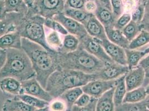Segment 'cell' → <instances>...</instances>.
<instances>
[{
	"mask_svg": "<svg viewBox=\"0 0 149 111\" xmlns=\"http://www.w3.org/2000/svg\"><path fill=\"white\" fill-rule=\"evenodd\" d=\"M21 43L22 49L30 60L36 78L45 89L51 74L59 67L57 52L48 51L25 38L22 37Z\"/></svg>",
	"mask_w": 149,
	"mask_h": 111,
	"instance_id": "6da1fadb",
	"label": "cell"
},
{
	"mask_svg": "<svg viewBox=\"0 0 149 111\" xmlns=\"http://www.w3.org/2000/svg\"><path fill=\"white\" fill-rule=\"evenodd\" d=\"M93 80H95L93 74H86L58 67L49 77L45 89L53 99H57L66 91L77 87L84 86Z\"/></svg>",
	"mask_w": 149,
	"mask_h": 111,
	"instance_id": "7a4b0ae2",
	"label": "cell"
},
{
	"mask_svg": "<svg viewBox=\"0 0 149 111\" xmlns=\"http://www.w3.org/2000/svg\"><path fill=\"white\" fill-rule=\"evenodd\" d=\"M6 61L0 71V79L13 77L22 82L36 77L30 60L22 49L6 50Z\"/></svg>",
	"mask_w": 149,
	"mask_h": 111,
	"instance_id": "3957f363",
	"label": "cell"
},
{
	"mask_svg": "<svg viewBox=\"0 0 149 111\" xmlns=\"http://www.w3.org/2000/svg\"><path fill=\"white\" fill-rule=\"evenodd\" d=\"M58 66L65 69L80 71L86 74H95L105 66V62L88 53L79 46L72 52H57Z\"/></svg>",
	"mask_w": 149,
	"mask_h": 111,
	"instance_id": "277c9868",
	"label": "cell"
},
{
	"mask_svg": "<svg viewBox=\"0 0 149 111\" xmlns=\"http://www.w3.org/2000/svg\"><path fill=\"white\" fill-rule=\"evenodd\" d=\"M45 19L38 14L28 12L17 27L21 36L42 46L50 51H55L49 47L46 40Z\"/></svg>",
	"mask_w": 149,
	"mask_h": 111,
	"instance_id": "5b68a950",
	"label": "cell"
},
{
	"mask_svg": "<svg viewBox=\"0 0 149 111\" xmlns=\"http://www.w3.org/2000/svg\"><path fill=\"white\" fill-rule=\"evenodd\" d=\"M64 0H37L33 7L29 12L38 14L45 19H52L55 16L63 12Z\"/></svg>",
	"mask_w": 149,
	"mask_h": 111,
	"instance_id": "8992f818",
	"label": "cell"
},
{
	"mask_svg": "<svg viewBox=\"0 0 149 111\" xmlns=\"http://www.w3.org/2000/svg\"><path fill=\"white\" fill-rule=\"evenodd\" d=\"M79 46L86 51L88 53L93 56L100 61L105 63H112L110 57L107 55L100 43V40L93 38L87 35L80 40Z\"/></svg>",
	"mask_w": 149,
	"mask_h": 111,
	"instance_id": "52a82bcc",
	"label": "cell"
},
{
	"mask_svg": "<svg viewBox=\"0 0 149 111\" xmlns=\"http://www.w3.org/2000/svg\"><path fill=\"white\" fill-rule=\"evenodd\" d=\"M129 70L127 66H123L115 62L106 63L103 68L93 75L95 80H115L126 74Z\"/></svg>",
	"mask_w": 149,
	"mask_h": 111,
	"instance_id": "ba28073f",
	"label": "cell"
},
{
	"mask_svg": "<svg viewBox=\"0 0 149 111\" xmlns=\"http://www.w3.org/2000/svg\"><path fill=\"white\" fill-rule=\"evenodd\" d=\"M21 82L22 93L34 96L50 103L54 99L41 84L36 77H33Z\"/></svg>",
	"mask_w": 149,
	"mask_h": 111,
	"instance_id": "9c48e42d",
	"label": "cell"
},
{
	"mask_svg": "<svg viewBox=\"0 0 149 111\" xmlns=\"http://www.w3.org/2000/svg\"><path fill=\"white\" fill-rule=\"evenodd\" d=\"M116 80H91L82 87V89L84 93H86L91 97L98 99L107 91L115 87Z\"/></svg>",
	"mask_w": 149,
	"mask_h": 111,
	"instance_id": "30bf717a",
	"label": "cell"
},
{
	"mask_svg": "<svg viewBox=\"0 0 149 111\" xmlns=\"http://www.w3.org/2000/svg\"><path fill=\"white\" fill-rule=\"evenodd\" d=\"M52 19L60 22L69 34L77 37L79 40L88 35L84 25L73 19L67 17L63 13L57 15Z\"/></svg>",
	"mask_w": 149,
	"mask_h": 111,
	"instance_id": "8fae6325",
	"label": "cell"
},
{
	"mask_svg": "<svg viewBox=\"0 0 149 111\" xmlns=\"http://www.w3.org/2000/svg\"><path fill=\"white\" fill-rule=\"evenodd\" d=\"M100 43L113 62L123 66H127L124 49L112 43L107 38L100 40Z\"/></svg>",
	"mask_w": 149,
	"mask_h": 111,
	"instance_id": "7c38bea8",
	"label": "cell"
},
{
	"mask_svg": "<svg viewBox=\"0 0 149 111\" xmlns=\"http://www.w3.org/2000/svg\"><path fill=\"white\" fill-rule=\"evenodd\" d=\"M25 16L18 13H7L5 17L0 20V37L17 31L19 24Z\"/></svg>",
	"mask_w": 149,
	"mask_h": 111,
	"instance_id": "4fadbf2b",
	"label": "cell"
},
{
	"mask_svg": "<svg viewBox=\"0 0 149 111\" xmlns=\"http://www.w3.org/2000/svg\"><path fill=\"white\" fill-rule=\"evenodd\" d=\"M145 79V74L142 67L137 66L136 67L129 71L125 74V81L127 91L141 87Z\"/></svg>",
	"mask_w": 149,
	"mask_h": 111,
	"instance_id": "5bb4252c",
	"label": "cell"
},
{
	"mask_svg": "<svg viewBox=\"0 0 149 111\" xmlns=\"http://www.w3.org/2000/svg\"><path fill=\"white\" fill-rule=\"evenodd\" d=\"M90 36L98 38L100 40L107 39L105 30L104 26L101 24L94 14H93L84 25Z\"/></svg>",
	"mask_w": 149,
	"mask_h": 111,
	"instance_id": "9a60e30c",
	"label": "cell"
},
{
	"mask_svg": "<svg viewBox=\"0 0 149 111\" xmlns=\"http://www.w3.org/2000/svg\"><path fill=\"white\" fill-rule=\"evenodd\" d=\"M96 3L97 8L94 13L96 17L104 26L105 29L113 28L116 19L112 11L102 6L97 1Z\"/></svg>",
	"mask_w": 149,
	"mask_h": 111,
	"instance_id": "2e32d148",
	"label": "cell"
},
{
	"mask_svg": "<svg viewBox=\"0 0 149 111\" xmlns=\"http://www.w3.org/2000/svg\"><path fill=\"white\" fill-rule=\"evenodd\" d=\"M0 90L5 94L13 97L18 96L22 93L21 82L13 77L0 79Z\"/></svg>",
	"mask_w": 149,
	"mask_h": 111,
	"instance_id": "e0dca14e",
	"label": "cell"
},
{
	"mask_svg": "<svg viewBox=\"0 0 149 111\" xmlns=\"http://www.w3.org/2000/svg\"><path fill=\"white\" fill-rule=\"evenodd\" d=\"M22 37L18 31L7 33L0 37V49H22Z\"/></svg>",
	"mask_w": 149,
	"mask_h": 111,
	"instance_id": "ac0fdd59",
	"label": "cell"
},
{
	"mask_svg": "<svg viewBox=\"0 0 149 111\" xmlns=\"http://www.w3.org/2000/svg\"><path fill=\"white\" fill-rule=\"evenodd\" d=\"M35 109L15 96L6 99L2 106V111H34Z\"/></svg>",
	"mask_w": 149,
	"mask_h": 111,
	"instance_id": "d6986e66",
	"label": "cell"
},
{
	"mask_svg": "<svg viewBox=\"0 0 149 111\" xmlns=\"http://www.w3.org/2000/svg\"><path fill=\"white\" fill-rule=\"evenodd\" d=\"M114 88L107 91L97 99L95 111H115V105L113 99Z\"/></svg>",
	"mask_w": 149,
	"mask_h": 111,
	"instance_id": "ffe728a7",
	"label": "cell"
},
{
	"mask_svg": "<svg viewBox=\"0 0 149 111\" xmlns=\"http://www.w3.org/2000/svg\"><path fill=\"white\" fill-rule=\"evenodd\" d=\"M106 35L107 39L123 49H128L130 42L125 37L122 31L113 28H106Z\"/></svg>",
	"mask_w": 149,
	"mask_h": 111,
	"instance_id": "44dd1931",
	"label": "cell"
},
{
	"mask_svg": "<svg viewBox=\"0 0 149 111\" xmlns=\"http://www.w3.org/2000/svg\"><path fill=\"white\" fill-rule=\"evenodd\" d=\"M125 74L119 77L116 80V85L114 88L113 99L115 107L122 105L125 96L127 91L125 81Z\"/></svg>",
	"mask_w": 149,
	"mask_h": 111,
	"instance_id": "7402d4cb",
	"label": "cell"
},
{
	"mask_svg": "<svg viewBox=\"0 0 149 111\" xmlns=\"http://www.w3.org/2000/svg\"><path fill=\"white\" fill-rule=\"evenodd\" d=\"M83 93L82 87H77L66 91L58 98L62 99L66 103L68 106V111H70Z\"/></svg>",
	"mask_w": 149,
	"mask_h": 111,
	"instance_id": "603a6c76",
	"label": "cell"
},
{
	"mask_svg": "<svg viewBox=\"0 0 149 111\" xmlns=\"http://www.w3.org/2000/svg\"><path fill=\"white\" fill-rule=\"evenodd\" d=\"M6 13H18L26 15L29 8L24 0H3Z\"/></svg>",
	"mask_w": 149,
	"mask_h": 111,
	"instance_id": "cb8c5ba5",
	"label": "cell"
},
{
	"mask_svg": "<svg viewBox=\"0 0 149 111\" xmlns=\"http://www.w3.org/2000/svg\"><path fill=\"white\" fill-rule=\"evenodd\" d=\"M79 39L74 35L68 33L64 36L62 40V47L58 52L61 53L72 52L79 48Z\"/></svg>",
	"mask_w": 149,
	"mask_h": 111,
	"instance_id": "d4e9b609",
	"label": "cell"
},
{
	"mask_svg": "<svg viewBox=\"0 0 149 111\" xmlns=\"http://www.w3.org/2000/svg\"><path fill=\"white\" fill-rule=\"evenodd\" d=\"M63 13L67 17L74 19L83 25L93 15L92 13L87 12L84 10L73 8H65Z\"/></svg>",
	"mask_w": 149,
	"mask_h": 111,
	"instance_id": "484cf974",
	"label": "cell"
},
{
	"mask_svg": "<svg viewBox=\"0 0 149 111\" xmlns=\"http://www.w3.org/2000/svg\"><path fill=\"white\" fill-rule=\"evenodd\" d=\"M145 87H140L127 91L123 100V103H137L145 100L147 97Z\"/></svg>",
	"mask_w": 149,
	"mask_h": 111,
	"instance_id": "4316f807",
	"label": "cell"
},
{
	"mask_svg": "<svg viewBox=\"0 0 149 111\" xmlns=\"http://www.w3.org/2000/svg\"><path fill=\"white\" fill-rule=\"evenodd\" d=\"M124 49L126 57L127 66L130 70L136 67L141 60L145 56L143 51L128 49Z\"/></svg>",
	"mask_w": 149,
	"mask_h": 111,
	"instance_id": "83f0119b",
	"label": "cell"
},
{
	"mask_svg": "<svg viewBox=\"0 0 149 111\" xmlns=\"http://www.w3.org/2000/svg\"><path fill=\"white\" fill-rule=\"evenodd\" d=\"M50 30L48 32L45 31L46 42L51 49L58 52L62 47V39L60 36L61 35L55 31Z\"/></svg>",
	"mask_w": 149,
	"mask_h": 111,
	"instance_id": "f1b7e54d",
	"label": "cell"
},
{
	"mask_svg": "<svg viewBox=\"0 0 149 111\" xmlns=\"http://www.w3.org/2000/svg\"><path fill=\"white\" fill-rule=\"evenodd\" d=\"M17 99L24 101L27 104L35 108H41L49 105V102H46L44 100L38 99L34 96H30L26 94H21L15 96Z\"/></svg>",
	"mask_w": 149,
	"mask_h": 111,
	"instance_id": "f546056e",
	"label": "cell"
},
{
	"mask_svg": "<svg viewBox=\"0 0 149 111\" xmlns=\"http://www.w3.org/2000/svg\"><path fill=\"white\" fill-rule=\"evenodd\" d=\"M142 28L140 24L131 20L130 22L123 29L122 32L130 42L132 41L142 31Z\"/></svg>",
	"mask_w": 149,
	"mask_h": 111,
	"instance_id": "4dcf8cb0",
	"label": "cell"
},
{
	"mask_svg": "<svg viewBox=\"0 0 149 111\" xmlns=\"http://www.w3.org/2000/svg\"><path fill=\"white\" fill-rule=\"evenodd\" d=\"M149 43V31L142 30L136 37L131 41L128 49H139Z\"/></svg>",
	"mask_w": 149,
	"mask_h": 111,
	"instance_id": "1f68e13d",
	"label": "cell"
},
{
	"mask_svg": "<svg viewBox=\"0 0 149 111\" xmlns=\"http://www.w3.org/2000/svg\"><path fill=\"white\" fill-rule=\"evenodd\" d=\"M115 111H149L146 106L145 99L137 103H125L115 107Z\"/></svg>",
	"mask_w": 149,
	"mask_h": 111,
	"instance_id": "d6a6232c",
	"label": "cell"
},
{
	"mask_svg": "<svg viewBox=\"0 0 149 111\" xmlns=\"http://www.w3.org/2000/svg\"><path fill=\"white\" fill-rule=\"evenodd\" d=\"M145 12V0H138L136 6L131 13V20L137 24L141 23Z\"/></svg>",
	"mask_w": 149,
	"mask_h": 111,
	"instance_id": "836d02e7",
	"label": "cell"
},
{
	"mask_svg": "<svg viewBox=\"0 0 149 111\" xmlns=\"http://www.w3.org/2000/svg\"><path fill=\"white\" fill-rule=\"evenodd\" d=\"M44 26L46 28L55 31L61 35L65 36L68 34V31L60 22L53 19H45Z\"/></svg>",
	"mask_w": 149,
	"mask_h": 111,
	"instance_id": "e575fe53",
	"label": "cell"
},
{
	"mask_svg": "<svg viewBox=\"0 0 149 111\" xmlns=\"http://www.w3.org/2000/svg\"><path fill=\"white\" fill-rule=\"evenodd\" d=\"M131 20V15L130 13H123L115 22L114 28L122 31L125 27Z\"/></svg>",
	"mask_w": 149,
	"mask_h": 111,
	"instance_id": "d590c367",
	"label": "cell"
},
{
	"mask_svg": "<svg viewBox=\"0 0 149 111\" xmlns=\"http://www.w3.org/2000/svg\"><path fill=\"white\" fill-rule=\"evenodd\" d=\"M50 111H68L66 103L60 98L54 99L49 105Z\"/></svg>",
	"mask_w": 149,
	"mask_h": 111,
	"instance_id": "8d00e7d4",
	"label": "cell"
},
{
	"mask_svg": "<svg viewBox=\"0 0 149 111\" xmlns=\"http://www.w3.org/2000/svg\"><path fill=\"white\" fill-rule=\"evenodd\" d=\"M110 2L112 11L117 20V19L124 12L123 0H110Z\"/></svg>",
	"mask_w": 149,
	"mask_h": 111,
	"instance_id": "74e56055",
	"label": "cell"
},
{
	"mask_svg": "<svg viewBox=\"0 0 149 111\" xmlns=\"http://www.w3.org/2000/svg\"><path fill=\"white\" fill-rule=\"evenodd\" d=\"M97 99L92 97L90 102L86 106L78 107L74 105L70 111H95Z\"/></svg>",
	"mask_w": 149,
	"mask_h": 111,
	"instance_id": "f35d334b",
	"label": "cell"
},
{
	"mask_svg": "<svg viewBox=\"0 0 149 111\" xmlns=\"http://www.w3.org/2000/svg\"><path fill=\"white\" fill-rule=\"evenodd\" d=\"M140 25L143 30L149 31V0H145V12Z\"/></svg>",
	"mask_w": 149,
	"mask_h": 111,
	"instance_id": "ab89813d",
	"label": "cell"
},
{
	"mask_svg": "<svg viewBox=\"0 0 149 111\" xmlns=\"http://www.w3.org/2000/svg\"><path fill=\"white\" fill-rule=\"evenodd\" d=\"M88 1L90 0H64L65 8H73L84 10V5Z\"/></svg>",
	"mask_w": 149,
	"mask_h": 111,
	"instance_id": "60d3db41",
	"label": "cell"
},
{
	"mask_svg": "<svg viewBox=\"0 0 149 111\" xmlns=\"http://www.w3.org/2000/svg\"><path fill=\"white\" fill-rule=\"evenodd\" d=\"M92 97L86 93H83L80 97L76 101L74 105L78 107H84L87 105L91 101Z\"/></svg>",
	"mask_w": 149,
	"mask_h": 111,
	"instance_id": "b9f144b4",
	"label": "cell"
},
{
	"mask_svg": "<svg viewBox=\"0 0 149 111\" xmlns=\"http://www.w3.org/2000/svg\"><path fill=\"white\" fill-rule=\"evenodd\" d=\"M138 66L143 69L145 74V78L149 79V54L146 57H143Z\"/></svg>",
	"mask_w": 149,
	"mask_h": 111,
	"instance_id": "7bdbcfd3",
	"label": "cell"
},
{
	"mask_svg": "<svg viewBox=\"0 0 149 111\" xmlns=\"http://www.w3.org/2000/svg\"><path fill=\"white\" fill-rule=\"evenodd\" d=\"M96 8H97L96 0H90L85 3L84 10L87 12L94 14Z\"/></svg>",
	"mask_w": 149,
	"mask_h": 111,
	"instance_id": "ee69618b",
	"label": "cell"
},
{
	"mask_svg": "<svg viewBox=\"0 0 149 111\" xmlns=\"http://www.w3.org/2000/svg\"><path fill=\"white\" fill-rule=\"evenodd\" d=\"M6 50L0 49V71L2 68L3 66L4 65V63L6 61ZM0 93L4 94L1 91V90H0Z\"/></svg>",
	"mask_w": 149,
	"mask_h": 111,
	"instance_id": "f6af8a7d",
	"label": "cell"
},
{
	"mask_svg": "<svg viewBox=\"0 0 149 111\" xmlns=\"http://www.w3.org/2000/svg\"><path fill=\"white\" fill-rule=\"evenodd\" d=\"M6 13L5 8L4 1H0V20H2L5 17Z\"/></svg>",
	"mask_w": 149,
	"mask_h": 111,
	"instance_id": "bcb514c9",
	"label": "cell"
},
{
	"mask_svg": "<svg viewBox=\"0 0 149 111\" xmlns=\"http://www.w3.org/2000/svg\"><path fill=\"white\" fill-rule=\"evenodd\" d=\"M97 2H99L100 3L105 7L106 8H107V9L110 10L112 11L111 5V2H110V0H96Z\"/></svg>",
	"mask_w": 149,
	"mask_h": 111,
	"instance_id": "7dc6e473",
	"label": "cell"
},
{
	"mask_svg": "<svg viewBox=\"0 0 149 111\" xmlns=\"http://www.w3.org/2000/svg\"><path fill=\"white\" fill-rule=\"evenodd\" d=\"M26 5L28 7L29 9H31L33 7L36 0H24Z\"/></svg>",
	"mask_w": 149,
	"mask_h": 111,
	"instance_id": "c3c4849f",
	"label": "cell"
},
{
	"mask_svg": "<svg viewBox=\"0 0 149 111\" xmlns=\"http://www.w3.org/2000/svg\"><path fill=\"white\" fill-rule=\"evenodd\" d=\"M34 111H50L49 110V105L46 106L44 108H36L35 109Z\"/></svg>",
	"mask_w": 149,
	"mask_h": 111,
	"instance_id": "681fc988",
	"label": "cell"
},
{
	"mask_svg": "<svg viewBox=\"0 0 149 111\" xmlns=\"http://www.w3.org/2000/svg\"><path fill=\"white\" fill-rule=\"evenodd\" d=\"M145 103L147 108L149 110V95H148L146 98L145 99Z\"/></svg>",
	"mask_w": 149,
	"mask_h": 111,
	"instance_id": "f907efd6",
	"label": "cell"
},
{
	"mask_svg": "<svg viewBox=\"0 0 149 111\" xmlns=\"http://www.w3.org/2000/svg\"><path fill=\"white\" fill-rule=\"evenodd\" d=\"M143 52H144L145 55L149 54V46L146 49H145L143 50Z\"/></svg>",
	"mask_w": 149,
	"mask_h": 111,
	"instance_id": "816d5d0a",
	"label": "cell"
},
{
	"mask_svg": "<svg viewBox=\"0 0 149 111\" xmlns=\"http://www.w3.org/2000/svg\"><path fill=\"white\" fill-rule=\"evenodd\" d=\"M145 90H146V92L147 95H149V84L145 87Z\"/></svg>",
	"mask_w": 149,
	"mask_h": 111,
	"instance_id": "f5cc1de1",
	"label": "cell"
},
{
	"mask_svg": "<svg viewBox=\"0 0 149 111\" xmlns=\"http://www.w3.org/2000/svg\"><path fill=\"white\" fill-rule=\"evenodd\" d=\"M36 1H37V0H36ZM36 1H35V2H36Z\"/></svg>",
	"mask_w": 149,
	"mask_h": 111,
	"instance_id": "db71d44e",
	"label": "cell"
},
{
	"mask_svg": "<svg viewBox=\"0 0 149 111\" xmlns=\"http://www.w3.org/2000/svg\"><path fill=\"white\" fill-rule=\"evenodd\" d=\"M0 1H2V0H0Z\"/></svg>",
	"mask_w": 149,
	"mask_h": 111,
	"instance_id": "11a10c76",
	"label": "cell"
}]
</instances>
